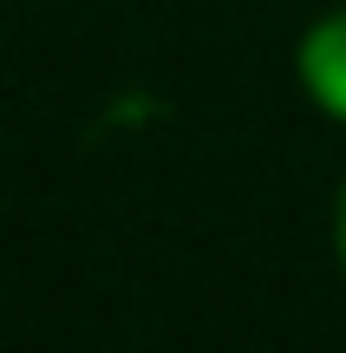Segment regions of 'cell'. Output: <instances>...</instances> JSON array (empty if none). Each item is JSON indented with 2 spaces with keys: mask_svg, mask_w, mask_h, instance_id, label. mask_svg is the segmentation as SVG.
Wrapping results in <instances>:
<instances>
[{
  "mask_svg": "<svg viewBox=\"0 0 346 353\" xmlns=\"http://www.w3.org/2000/svg\"><path fill=\"white\" fill-rule=\"evenodd\" d=\"M340 262H346V183H340Z\"/></svg>",
  "mask_w": 346,
  "mask_h": 353,
  "instance_id": "obj_2",
  "label": "cell"
},
{
  "mask_svg": "<svg viewBox=\"0 0 346 353\" xmlns=\"http://www.w3.org/2000/svg\"><path fill=\"white\" fill-rule=\"evenodd\" d=\"M301 72H307V92L327 105V112L346 118V13H327L321 26L301 46Z\"/></svg>",
  "mask_w": 346,
  "mask_h": 353,
  "instance_id": "obj_1",
  "label": "cell"
}]
</instances>
